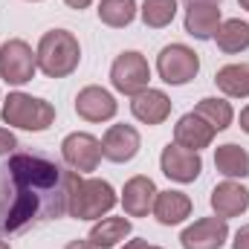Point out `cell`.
<instances>
[{"label":"cell","instance_id":"obj_18","mask_svg":"<svg viewBox=\"0 0 249 249\" xmlns=\"http://www.w3.org/2000/svg\"><path fill=\"white\" fill-rule=\"evenodd\" d=\"M191 197L183 194V191H174V188H168V191H157V200H154V217H157V223H162V226H180V223H186L188 217H191Z\"/></svg>","mask_w":249,"mask_h":249},{"label":"cell","instance_id":"obj_19","mask_svg":"<svg viewBox=\"0 0 249 249\" xmlns=\"http://www.w3.org/2000/svg\"><path fill=\"white\" fill-rule=\"evenodd\" d=\"M130 229L133 226H130L127 217H110V214H105L102 220L93 223L87 241L96 249H116L119 244H124V238H130Z\"/></svg>","mask_w":249,"mask_h":249},{"label":"cell","instance_id":"obj_27","mask_svg":"<svg viewBox=\"0 0 249 249\" xmlns=\"http://www.w3.org/2000/svg\"><path fill=\"white\" fill-rule=\"evenodd\" d=\"M232 249H249V223H244V226L232 235Z\"/></svg>","mask_w":249,"mask_h":249},{"label":"cell","instance_id":"obj_25","mask_svg":"<svg viewBox=\"0 0 249 249\" xmlns=\"http://www.w3.org/2000/svg\"><path fill=\"white\" fill-rule=\"evenodd\" d=\"M177 9H180L177 0H142L139 18L148 29H165L177 18Z\"/></svg>","mask_w":249,"mask_h":249},{"label":"cell","instance_id":"obj_2","mask_svg":"<svg viewBox=\"0 0 249 249\" xmlns=\"http://www.w3.org/2000/svg\"><path fill=\"white\" fill-rule=\"evenodd\" d=\"M35 55H38V70L47 78H67L78 70L81 44L70 29H50L41 35Z\"/></svg>","mask_w":249,"mask_h":249},{"label":"cell","instance_id":"obj_8","mask_svg":"<svg viewBox=\"0 0 249 249\" xmlns=\"http://www.w3.org/2000/svg\"><path fill=\"white\" fill-rule=\"evenodd\" d=\"M61 160L67 168H72L75 174H90L99 168L102 157V139H96L87 130H72L61 139Z\"/></svg>","mask_w":249,"mask_h":249},{"label":"cell","instance_id":"obj_6","mask_svg":"<svg viewBox=\"0 0 249 249\" xmlns=\"http://www.w3.org/2000/svg\"><path fill=\"white\" fill-rule=\"evenodd\" d=\"M200 72V55L188 47V44H168L160 50L157 55V75L171 84V87H183L188 81H194Z\"/></svg>","mask_w":249,"mask_h":249},{"label":"cell","instance_id":"obj_9","mask_svg":"<svg viewBox=\"0 0 249 249\" xmlns=\"http://www.w3.org/2000/svg\"><path fill=\"white\" fill-rule=\"evenodd\" d=\"M160 168L162 174L171 180V183H180V186H188L200 177L203 171V160L197 151H188L177 142H168L160 154Z\"/></svg>","mask_w":249,"mask_h":249},{"label":"cell","instance_id":"obj_13","mask_svg":"<svg viewBox=\"0 0 249 249\" xmlns=\"http://www.w3.org/2000/svg\"><path fill=\"white\" fill-rule=\"evenodd\" d=\"M157 191H160V188H157V183H154L151 177H145V174L130 177L122 188V197H119L124 214H127V217H148V214L154 212Z\"/></svg>","mask_w":249,"mask_h":249},{"label":"cell","instance_id":"obj_33","mask_svg":"<svg viewBox=\"0 0 249 249\" xmlns=\"http://www.w3.org/2000/svg\"><path fill=\"white\" fill-rule=\"evenodd\" d=\"M238 3H241V9H247L249 12V0H238Z\"/></svg>","mask_w":249,"mask_h":249},{"label":"cell","instance_id":"obj_29","mask_svg":"<svg viewBox=\"0 0 249 249\" xmlns=\"http://www.w3.org/2000/svg\"><path fill=\"white\" fill-rule=\"evenodd\" d=\"M64 3H67L70 9H78V12L87 9V6H93V0H64Z\"/></svg>","mask_w":249,"mask_h":249},{"label":"cell","instance_id":"obj_28","mask_svg":"<svg viewBox=\"0 0 249 249\" xmlns=\"http://www.w3.org/2000/svg\"><path fill=\"white\" fill-rule=\"evenodd\" d=\"M122 249H162V247H154V244H148L142 238H133V241H124Z\"/></svg>","mask_w":249,"mask_h":249},{"label":"cell","instance_id":"obj_4","mask_svg":"<svg viewBox=\"0 0 249 249\" xmlns=\"http://www.w3.org/2000/svg\"><path fill=\"white\" fill-rule=\"evenodd\" d=\"M0 116H3V122L9 127L41 133V130H47L50 124L55 122V107L47 99H38V96L23 93V90H15V93H9L3 99Z\"/></svg>","mask_w":249,"mask_h":249},{"label":"cell","instance_id":"obj_17","mask_svg":"<svg viewBox=\"0 0 249 249\" xmlns=\"http://www.w3.org/2000/svg\"><path fill=\"white\" fill-rule=\"evenodd\" d=\"M214 133H217V130L206 122L203 116H197L194 110L183 113V116L177 119V124H174V142L183 145V148H188V151H197V154L214 142Z\"/></svg>","mask_w":249,"mask_h":249},{"label":"cell","instance_id":"obj_7","mask_svg":"<svg viewBox=\"0 0 249 249\" xmlns=\"http://www.w3.org/2000/svg\"><path fill=\"white\" fill-rule=\"evenodd\" d=\"M148 81H151V67H148V58L136 50H127V53H119L116 61L110 64V84L116 93L122 96H136L142 90H148Z\"/></svg>","mask_w":249,"mask_h":249},{"label":"cell","instance_id":"obj_11","mask_svg":"<svg viewBox=\"0 0 249 249\" xmlns=\"http://www.w3.org/2000/svg\"><path fill=\"white\" fill-rule=\"evenodd\" d=\"M226 241H229V220H223L217 214L194 220L180 235L183 249H223Z\"/></svg>","mask_w":249,"mask_h":249},{"label":"cell","instance_id":"obj_24","mask_svg":"<svg viewBox=\"0 0 249 249\" xmlns=\"http://www.w3.org/2000/svg\"><path fill=\"white\" fill-rule=\"evenodd\" d=\"M194 113L203 116L214 130H226L229 124L235 122V110H232V105H229L226 99H217V96H206V99H200L197 107H194Z\"/></svg>","mask_w":249,"mask_h":249},{"label":"cell","instance_id":"obj_14","mask_svg":"<svg viewBox=\"0 0 249 249\" xmlns=\"http://www.w3.org/2000/svg\"><path fill=\"white\" fill-rule=\"evenodd\" d=\"M212 212L223 220H232V217H241L249 209V188L238 180H223L212 188Z\"/></svg>","mask_w":249,"mask_h":249},{"label":"cell","instance_id":"obj_5","mask_svg":"<svg viewBox=\"0 0 249 249\" xmlns=\"http://www.w3.org/2000/svg\"><path fill=\"white\" fill-rule=\"evenodd\" d=\"M38 72V55L23 38H9L0 44V78L12 87H23Z\"/></svg>","mask_w":249,"mask_h":249},{"label":"cell","instance_id":"obj_22","mask_svg":"<svg viewBox=\"0 0 249 249\" xmlns=\"http://www.w3.org/2000/svg\"><path fill=\"white\" fill-rule=\"evenodd\" d=\"M212 41L217 44L220 53H226V55H241V53L249 50V23L241 20V18H229V20H223V23L217 26V32H214Z\"/></svg>","mask_w":249,"mask_h":249},{"label":"cell","instance_id":"obj_34","mask_svg":"<svg viewBox=\"0 0 249 249\" xmlns=\"http://www.w3.org/2000/svg\"><path fill=\"white\" fill-rule=\"evenodd\" d=\"M0 249H12V247H9V241H3V238H0Z\"/></svg>","mask_w":249,"mask_h":249},{"label":"cell","instance_id":"obj_36","mask_svg":"<svg viewBox=\"0 0 249 249\" xmlns=\"http://www.w3.org/2000/svg\"><path fill=\"white\" fill-rule=\"evenodd\" d=\"M0 105H3V99H0Z\"/></svg>","mask_w":249,"mask_h":249},{"label":"cell","instance_id":"obj_31","mask_svg":"<svg viewBox=\"0 0 249 249\" xmlns=\"http://www.w3.org/2000/svg\"><path fill=\"white\" fill-rule=\"evenodd\" d=\"M238 122H241V130H244V133H249V105L241 110V119H238Z\"/></svg>","mask_w":249,"mask_h":249},{"label":"cell","instance_id":"obj_1","mask_svg":"<svg viewBox=\"0 0 249 249\" xmlns=\"http://www.w3.org/2000/svg\"><path fill=\"white\" fill-rule=\"evenodd\" d=\"M78 174L61 162L15 151L0 165V235H20L32 226L70 214V194Z\"/></svg>","mask_w":249,"mask_h":249},{"label":"cell","instance_id":"obj_12","mask_svg":"<svg viewBox=\"0 0 249 249\" xmlns=\"http://www.w3.org/2000/svg\"><path fill=\"white\" fill-rule=\"evenodd\" d=\"M142 148V136L133 124H110L102 136V157L122 165V162H130Z\"/></svg>","mask_w":249,"mask_h":249},{"label":"cell","instance_id":"obj_15","mask_svg":"<svg viewBox=\"0 0 249 249\" xmlns=\"http://www.w3.org/2000/svg\"><path fill=\"white\" fill-rule=\"evenodd\" d=\"M220 23H223L220 3H186L183 26L194 41H212Z\"/></svg>","mask_w":249,"mask_h":249},{"label":"cell","instance_id":"obj_35","mask_svg":"<svg viewBox=\"0 0 249 249\" xmlns=\"http://www.w3.org/2000/svg\"><path fill=\"white\" fill-rule=\"evenodd\" d=\"M29 3H41V0H29Z\"/></svg>","mask_w":249,"mask_h":249},{"label":"cell","instance_id":"obj_16","mask_svg":"<svg viewBox=\"0 0 249 249\" xmlns=\"http://www.w3.org/2000/svg\"><path fill=\"white\" fill-rule=\"evenodd\" d=\"M130 113H133L136 122L148 124V127L162 124L171 116V99H168L165 90L148 87V90H142V93H136V96L130 99Z\"/></svg>","mask_w":249,"mask_h":249},{"label":"cell","instance_id":"obj_10","mask_svg":"<svg viewBox=\"0 0 249 249\" xmlns=\"http://www.w3.org/2000/svg\"><path fill=\"white\" fill-rule=\"evenodd\" d=\"M75 113L84 122L102 124V122H110L119 113V102H116V96L110 90H105L99 84H87L75 96Z\"/></svg>","mask_w":249,"mask_h":249},{"label":"cell","instance_id":"obj_21","mask_svg":"<svg viewBox=\"0 0 249 249\" xmlns=\"http://www.w3.org/2000/svg\"><path fill=\"white\" fill-rule=\"evenodd\" d=\"M214 168L226 177V180H244L249 177V154L247 148L226 142L214 148Z\"/></svg>","mask_w":249,"mask_h":249},{"label":"cell","instance_id":"obj_26","mask_svg":"<svg viewBox=\"0 0 249 249\" xmlns=\"http://www.w3.org/2000/svg\"><path fill=\"white\" fill-rule=\"evenodd\" d=\"M18 151V136L9 127H0V157H12Z\"/></svg>","mask_w":249,"mask_h":249},{"label":"cell","instance_id":"obj_30","mask_svg":"<svg viewBox=\"0 0 249 249\" xmlns=\"http://www.w3.org/2000/svg\"><path fill=\"white\" fill-rule=\"evenodd\" d=\"M64 249H96V247H93L90 241H70Z\"/></svg>","mask_w":249,"mask_h":249},{"label":"cell","instance_id":"obj_3","mask_svg":"<svg viewBox=\"0 0 249 249\" xmlns=\"http://www.w3.org/2000/svg\"><path fill=\"white\" fill-rule=\"evenodd\" d=\"M119 203L116 188L110 186L107 180L99 177H81L75 180L72 194H70V214L75 220H102L105 214L113 212V206Z\"/></svg>","mask_w":249,"mask_h":249},{"label":"cell","instance_id":"obj_23","mask_svg":"<svg viewBox=\"0 0 249 249\" xmlns=\"http://www.w3.org/2000/svg\"><path fill=\"white\" fill-rule=\"evenodd\" d=\"M96 15L105 26L110 29H124L136 20L139 15V3L136 0H99L96 6Z\"/></svg>","mask_w":249,"mask_h":249},{"label":"cell","instance_id":"obj_20","mask_svg":"<svg viewBox=\"0 0 249 249\" xmlns=\"http://www.w3.org/2000/svg\"><path fill=\"white\" fill-rule=\"evenodd\" d=\"M214 84L226 99H249V61L220 67L214 72Z\"/></svg>","mask_w":249,"mask_h":249},{"label":"cell","instance_id":"obj_32","mask_svg":"<svg viewBox=\"0 0 249 249\" xmlns=\"http://www.w3.org/2000/svg\"><path fill=\"white\" fill-rule=\"evenodd\" d=\"M186 3H220V0H186Z\"/></svg>","mask_w":249,"mask_h":249}]
</instances>
